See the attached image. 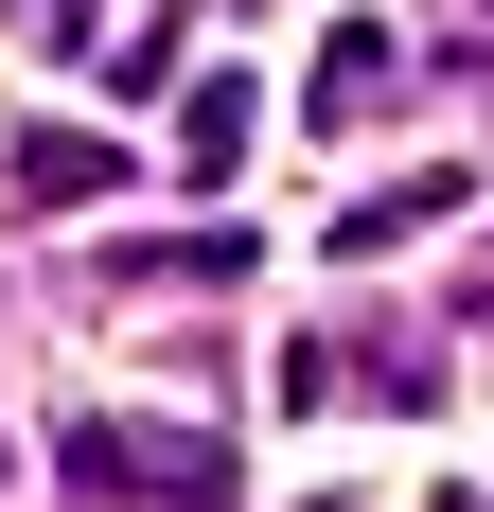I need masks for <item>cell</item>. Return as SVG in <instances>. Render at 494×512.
Instances as JSON below:
<instances>
[{"mask_svg":"<svg viewBox=\"0 0 494 512\" xmlns=\"http://www.w3.org/2000/svg\"><path fill=\"white\" fill-rule=\"evenodd\" d=\"M71 477H89V495H177V512H230V442H177V424H71Z\"/></svg>","mask_w":494,"mask_h":512,"instance_id":"obj_1","label":"cell"},{"mask_svg":"<svg viewBox=\"0 0 494 512\" xmlns=\"http://www.w3.org/2000/svg\"><path fill=\"white\" fill-rule=\"evenodd\" d=\"M0 177H18V212H89L106 177H124V142H89V124H18V159H0Z\"/></svg>","mask_w":494,"mask_h":512,"instance_id":"obj_2","label":"cell"},{"mask_svg":"<svg viewBox=\"0 0 494 512\" xmlns=\"http://www.w3.org/2000/svg\"><path fill=\"white\" fill-rule=\"evenodd\" d=\"M459 195H477V159H424V177H389V195H353V212H336V265H371V248H406V230H442Z\"/></svg>","mask_w":494,"mask_h":512,"instance_id":"obj_3","label":"cell"},{"mask_svg":"<svg viewBox=\"0 0 494 512\" xmlns=\"http://www.w3.org/2000/svg\"><path fill=\"white\" fill-rule=\"evenodd\" d=\"M247 124H265V89H247V71H195V89H177V177H195V195L247 159Z\"/></svg>","mask_w":494,"mask_h":512,"instance_id":"obj_4","label":"cell"},{"mask_svg":"<svg viewBox=\"0 0 494 512\" xmlns=\"http://www.w3.org/2000/svg\"><path fill=\"white\" fill-rule=\"evenodd\" d=\"M371 89H406V36H371V18H336V36H318V124H353Z\"/></svg>","mask_w":494,"mask_h":512,"instance_id":"obj_5","label":"cell"},{"mask_svg":"<svg viewBox=\"0 0 494 512\" xmlns=\"http://www.w3.org/2000/svg\"><path fill=\"white\" fill-rule=\"evenodd\" d=\"M18 18H36V36H71V18H89V0H18Z\"/></svg>","mask_w":494,"mask_h":512,"instance_id":"obj_6","label":"cell"}]
</instances>
